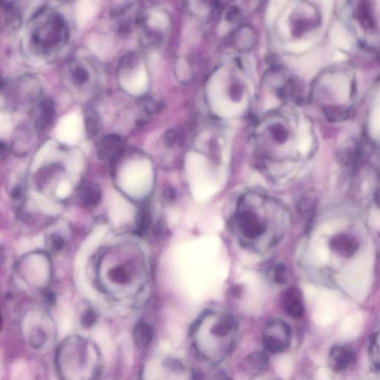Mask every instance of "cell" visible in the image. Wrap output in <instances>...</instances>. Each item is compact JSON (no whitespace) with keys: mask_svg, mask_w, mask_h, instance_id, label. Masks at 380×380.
Returning <instances> with one entry per match:
<instances>
[{"mask_svg":"<svg viewBox=\"0 0 380 380\" xmlns=\"http://www.w3.org/2000/svg\"><path fill=\"white\" fill-rule=\"evenodd\" d=\"M64 35L62 19L51 8H41L30 19V40L40 52L48 54L57 48L62 43Z\"/></svg>","mask_w":380,"mask_h":380,"instance_id":"6da1fadb","label":"cell"},{"mask_svg":"<svg viewBox=\"0 0 380 380\" xmlns=\"http://www.w3.org/2000/svg\"><path fill=\"white\" fill-rule=\"evenodd\" d=\"M152 177L150 162L143 159L127 164L120 171L118 182L127 194L133 197H141L150 190Z\"/></svg>","mask_w":380,"mask_h":380,"instance_id":"7a4b0ae2","label":"cell"},{"mask_svg":"<svg viewBox=\"0 0 380 380\" xmlns=\"http://www.w3.org/2000/svg\"><path fill=\"white\" fill-rule=\"evenodd\" d=\"M185 167L190 189L195 198L204 199L216 192V184L211 180L208 162L204 156L199 153H189Z\"/></svg>","mask_w":380,"mask_h":380,"instance_id":"3957f363","label":"cell"},{"mask_svg":"<svg viewBox=\"0 0 380 380\" xmlns=\"http://www.w3.org/2000/svg\"><path fill=\"white\" fill-rule=\"evenodd\" d=\"M262 342L267 352L273 354L284 353L291 345V328L282 320H273L267 324Z\"/></svg>","mask_w":380,"mask_h":380,"instance_id":"277c9868","label":"cell"},{"mask_svg":"<svg viewBox=\"0 0 380 380\" xmlns=\"http://www.w3.org/2000/svg\"><path fill=\"white\" fill-rule=\"evenodd\" d=\"M357 355L352 349L344 346H335L329 354V364L335 372H341L354 365Z\"/></svg>","mask_w":380,"mask_h":380,"instance_id":"5b68a950","label":"cell"},{"mask_svg":"<svg viewBox=\"0 0 380 380\" xmlns=\"http://www.w3.org/2000/svg\"><path fill=\"white\" fill-rule=\"evenodd\" d=\"M283 307L286 313L294 318H302L305 312L303 296L296 288H288L281 296Z\"/></svg>","mask_w":380,"mask_h":380,"instance_id":"8992f818","label":"cell"},{"mask_svg":"<svg viewBox=\"0 0 380 380\" xmlns=\"http://www.w3.org/2000/svg\"><path fill=\"white\" fill-rule=\"evenodd\" d=\"M270 359L265 352H255L249 354L243 360L241 369L249 376H257L263 373L268 368Z\"/></svg>","mask_w":380,"mask_h":380,"instance_id":"52a82bcc","label":"cell"},{"mask_svg":"<svg viewBox=\"0 0 380 380\" xmlns=\"http://www.w3.org/2000/svg\"><path fill=\"white\" fill-rule=\"evenodd\" d=\"M329 245L333 252L344 258L353 257L359 249L358 241L347 235L333 236L330 241Z\"/></svg>","mask_w":380,"mask_h":380,"instance_id":"ba28073f","label":"cell"},{"mask_svg":"<svg viewBox=\"0 0 380 380\" xmlns=\"http://www.w3.org/2000/svg\"><path fill=\"white\" fill-rule=\"evenodd\" d=\"M122 84L127 91L134 95L143 94L148 85V76L146 71L141 70L134 74L133 76L125 79Z\"/></svg>","mask_w":380,"mask_h":380,"instance_id":"9c48e42d","label":"cell"},{"mask_svg":"<svg viewBox=\"0 0 380 380\" xmlns=\"http://www.w3.org/2000/svg\"><path fill=\"white\" fill-rule=\"evenodd\" d=\"M37 127L40 131H43L50 126L55 114L54 104L51 98H46L40 104Z\"/></svg>","mask_w":380,"mask_h":380,"instance_id":"30bf717a","label":"cell"},{"mask_svg":"<svg viewBox=\"0 0 380 380\" xmlns=\"http://www.w3.org/2000/svg\"><path fill=\"white\" fill-rule=\"evenodd\" d=\"M237 323L233 316L229 315H222L220 320L214 325L212 329V334L220 337H226L236 333Z\"/></svg>","mask_w":380,"mask_h":380,"instance_id":"8fae6325","label":"cell"},{"mask_svg":"<svg viewBox=\"0 0 380 380\" xmlns=\"http://www.w3.org/2000/svg\"><path fill=\"white\" fill-rule=\"evenodd\" d=\"M134 340L138 347L144 349L152 342L153 329L147 323H141L134 330Z\"/></svg>","mask_w":380,"mask_h":380,"instance_id":"7c38bea8","label":"cell"},{"mask_svg":"<svg viewBox=\"0 0 380 380\" xmlns=\"http://www.w3.org/2000/svg\"><path fill=\"white\" fill-rule=\"evenodd\" d=\"M331 40L333 44L344 50L351 48V39L344 28L339 25H334L331 30Z\"/></svg>","mask_w":380,"mask_h":380,"instance_id":"4fadbf2b","label":"cell"},{"mask_svg":"<svg viewBox=\"0 0 380 380\" xmlns=\"http://www.w3.org/2000/svg\"><path fill=\"white\" fill-rule=\"evenodd\" d=\"M311 146V137L309 132L308 125L302 122L299 130V149L302 154H306Z\"/></svg>","mask_w":380,"mask_h":380,"instance_id":"5bb4252c","label":"cell"},{"mask_svg":"<svg viewBox=\"0 0 380 380\" xmlns=\"http://www.w3.org/2000/svg\"><path fill=\"white\" fill-rule=\"evenodd\" d=\"M369 354L375 368H379V333L373 335L369 347Z\"/></svg>","mask_w":380,"mask_h":380,"instance_id":"9a60e30c","label":"cell"},{"mask_svg":"<svg viewBox=\"0 0 380 380\" xmlns=\"http://www.w3.org/2000/svg\"><path fill=\"white\" fill-rule=\"evenodd\" d=\"M149 24L156 28L164 29L168 25L169 19L164 13H153L149 20Z\"/></svg>","mask_w":380,"mask_h":380,"instance_id":"2e32d148","label":"cell"},{"mask_svg":"<svg viewBox=\"0 0 380 380\" xmlns=\"http://www.w3.org/2000/svg\"><path fill=\"white\" fill-rule=\"evenodd\" d=\"M273 279L276 283L284 284L288 281L287 269L283 264H277L273 269Z\"/></svg>","mask_w":380,"mask_h":380,"instance_id":"e0dca14e","label":"cell"},{"mask_svg":"<svg viewBox=\"0 0 380 380\" xmlns=\"http://www.w3.org/2000/svg\"><path fill=\"white\" fill-rule=\"evenodd\" d=\"M313 45V42L310 40H306V41L294 42V43H289L286 46V49L288 51L293 53H301L308 50Z\"/></svg>","mask_w":380,"mask_h":380,"instance_id":"ac0fdd59","label":"cell"},{"mask_svg":"<svg viewBox=\"0 0 380 380\" xmlns=\"http://www.w3.org/2000/svg\"><path fill=\"white\" fill-rule=\"evenodd\" d=\"M370 129H371V134L374 135V136H379V107L377 104L376 108L373 109V113L370 118Z\"/></svg>","mask_w":380,"mask_h":380,"instance_id":"d6986e66","label":"cell"},{"mask_svg":"<svg viewBox=\"0 0 380 380\" xmlns=\"http://www.w3.org/2000/svg\"><path fill=\"white\" fill-rule=\"evenodd\" d=\"M177 74L181 80H187L190 76V70L187 62L183 59H180L177 64Z\"/></svg>","mask_w":380,"mask_h":380,"instance_id":"ffe728a7","label":"cell"},{"mask_svg":"<svg viewBox=\"0 0 380 380\" xmlns=\"http://www.w3.org/2000/svg\"><path fill=\"white\" fill-rule=\"evenodd\" d=\"M109 276L112 278V281L119 284H123L126 282L128 279L126 273L121 268H114L111 270L109 273Z\"/></svg>","mask_w":380,"mask_h":380,"instance_id":"44dd1931","label":"cell"},{"mask_svg":"<svg viewBox=\"0 0 380 380\" xmlns=\"http://www.w3.org/2000/svg\"><path fill=\"white\" fill-rule=\"evenodd\" d=\"M82 16L83 19H89L94 16L96 9H95L94 4L90 0H85L83 2V6L81 8Z\"/></svg>","mask_w":380,"mask_h":380,"instance_id":"7402d4cb","label":"cell"},{"mask_svg":"<svg viewBox=\"0 0 380 380\" xmlns=\"http://www.w3.org/2000/svg\"><path fill=\"white\" fill-rule=\"evenodd\" d=\"M97 320V315L93 310H88L85 311L82 315L81 323L85 328L92 326Z\"/></svg>","mask_w":380,"mask_h":380,"instance_id":"603a6c76","label":"cell"},{"mask_svg":"<svg viewBox=\"0 0 380 380\" xmlns=\"http://www.w3.org/2000/svg\"><path fill=\"white\" fill-rule=\"evenodd\" d=\"M107 45H106V41H105L104 38H95V46L94 49L95 52L98 53V54H104V52H106L107 50Z\"/></svg>","mask_w":380,"mask_h":380,"instance_id":"cb8c5ba5","label":"cell"},{"mask_svg":"<svg viewBox=\"0 0 380 380\" xmlns=\"http://www.w3.org/2000/svg\"><path fill=\"white\" fill-rule=\"evenodd\" d=\"M23 196V190L19 186H16L11 192V197L14 200H20Z\"/></svg>","mask_w":380,"mask_h":380,"instance_id":"d4e9b609","label":"cell"},{"mask_svg":"<svg viewBox=\"0 0 380 380\" xmlns=\"http://www.w3.org/2000/svg\"><path fill=\"white\" fill-rule=\"evenodd\" d=\"M53 247L56 249H61L64 245V241L62 237L59 236H54L52 238Z\"/></svg>","mask_w":380,"mask_h":380,"instance_id":"484cf974","label":"cell"},{"mask_svg":"<svg viewBox=\"0 0 380 380\" xmlns=\"http://www.w3.org/2000/svg\"><path fill=\"white\" fill-rule=\"evenodd\" d=\"M8 150H9V148H8L7 144L3 141H0V157L6 155Z\"/></svg>","mask_w":380,"mask_h":380,"instance_id":"4316f807","label":"cell"},{"mask_svg":"<svg viewBox=\"0 0 380 380\" xmlns=\"http://www.w3.org/2000/svg\"><path fill=\"white\" fill-rule=\"evenodd\" d=\"M344 58V56L343 55L342 53L337 52L336 54V56H335V59H336V60H340V59H343Z\"/></svg>","mask_w":380,"mask_h":380,"instance_id":"83f0119b","label":"cell"},{"mask_svg":"<svg viewBox=\"0 0 380 380\" xmlns=\"http://www.w3.org/2000/svg\"><path fill=\"white\" fill-rule=\"evenodd\" d=\"M3 327V316H2L1 310H0V331Z\"/></svg>","mask_w":380,"mask_h":380,"instance_id":"f1b7e54d","label":"cell"}]
</instances>
